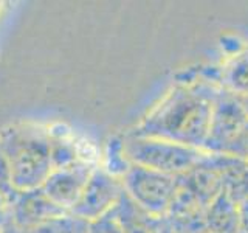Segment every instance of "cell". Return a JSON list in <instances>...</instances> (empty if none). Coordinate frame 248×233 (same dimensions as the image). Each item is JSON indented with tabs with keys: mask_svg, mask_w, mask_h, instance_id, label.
I'll use <instances>...</instances> for the list:
<instances>
[{
	"mask_svg": "<svg viewBox=\"0 0 248 233\" xmlns=\"http://www.w3.org/2000/svg\"><path fill=\"white\" fill-rule=\"evenodd\" d=\"M219 89L205 83L178 85L130 134L203 150Z\"/></svg>",
	"mask_w": 248,
	"mask_h": 233,
	"instance_id": "6da1fadb",
	"label": "cell"
},
{
	"mask_svg": "<svg viewBox=\"0 0 248 233\" xmlns=\"http://www.w3.org/2000/svg\"><path fill=\"white\" fill-rule=\"evenodd\" d=\"M50 140V132L36 124H16L0 134V150L19 193L41 188L53 171Z\"/></svg>",
	"mask_w": 248,
	"mask_h": 233,
	"instance_id": "7a4b0ae2",
	"label": "cell"
},
{
	"mask_svg": "<svg viewBox=\"0 0 248 233\" xmlns=\"http://www.w3.org/2000/svg\"><path fill=\"white\" fill-rule=\"evenodd\" d=\"M124 150L132 165L169 176L186 174L206 165L213 157V152H206L199 148L132 134L124 137Z\"/></svg>",
	"mask_w": 248,
	"mask_h": 233,
	"instance_id": "3957f363",
	"label": "cell"
},
{
	"mask_svg": "<svg viewBox=\"0 0 248 233\" xmlns=\"http://www.w3.org/2000/svg\"><path fill=\"white\" fill-rule=\"evenodd\" d=\"M124 193L155 217H166L178 190V176L132 165L121 179Z\"/></svg>",
	"mask_w": 248,
	"mask_h": 233,
	"instance_id": "277c9868",
	"label": "cell"
},
{
	"mask_svg": "<svg viewBox=\"0 0 248 233\" xmlns=\"http://www.w3.org/2000/svg\"><path fill=\"white\" fill-rule=\"evenodd\" d=\"M247 121L248 114L245 112L239 97L220 87L214 100L211 124H209L203 151L225 154L227 148L239 135Z\"/></svg>",
	"mask_w": 248,
	"mask_h": 233,
	"instance_id": "5b68a950",
	"label": "cell"
},
{
	"mask_svg": "<svg viewBox=\"0 0 248 233\" xmlns=\"http://www.w3.org/2000/svg\"><path fill=\"white\" fill-rule=\"evenodd\" d=\"M124 188L121 179L110 176L103 168L96 166L81 194L79 200L70 213L81 219L93 222L107 215L116 207Z\"/></svg>",
	"mask_w": 248,
	"mask_h": 233,
	"instance_id": "8992f818",
	"label": "cell"
},
{
	"mask_svg": "<svg viewBox=\"0 0 248 233\" xmlns=\"http://www.w3.org/2000/svg\"><path fill=\"white\" fill-rule=\"evenodd\" d=\"M6 208L14 225L19 227L23 233L70 213L54 204L42 191V188L19 193L16 200Z\"/></svg>",
	"mask_w": 248,
	"mask_h": 233,
	"instance_id": "52a82bcc",
	"label": "cell"
},
{
	"mask_svg": "<svg viewBox=\"0 0 248 233\" xmlns=\"http://www.w3.org/2000/svg\"><path fill=\"white\" fill-rule=\"evenodd\" d=\"M95 168L90 163L78 162L73 166L53 169L41 188L54 204L70 212L79 200Z\"/></svg>",
	"mask_w": 248,
	"mask_h": 233,
	"instance_id": "ba28073f",
	"label": "cell"
},
{
	"mask_svg": "<svg viewBox=\"0 0 248 233\" xmlns=\"http://www.w3.org/2000/svg\"><path fill=\"white\" fill-rule=\"evenodd\" d=\"M113 210L121 224L123 233H160L165 219L146 213L124 191Z\"/></svg>",
	"mask_w": 248,
	"mask_h": 233,
	"instance_id": "9c48e42d",
	"label": "cell"
},
{
	"mask_svg": "<svg viewBox=\"0 0 248 233\" xmlns=\"http://www.w3.org/2000/svg\"><path fill=\"white\" fill-rule=\"evenodd\" d=\"M205 219L208 233H240L239 205L225 190L209 204Z\"/></svg>",
	"mask_w": 248,
	"mask_h": 233,
	"instance_id": "30bf717a",
	"label": "cell"
},
{
	"mask_svg": "<svg viewBox=\"0 0 248 233\" xmlns=\"http://www.w3.org/2000/svg\"><path fill=\"white\" fill-rule=\"evenodd\" d=\"M225 90L237 97H248V50L236 54L220 73Z\"/></svg>",
	"mask_w": 248,
	"mask_h": 233,
	"instance_id": "8fae6325",
	"label": "cell"
},
{
	"mask_svg": "<svg viewBox=\"0 0 248 233\" xmlns=\"http://www.w3.org/2000/svg\"><path fill=\"white\" fill-rule=\"evenodd\" d=\"M130 166L132 163L127 159L126 150H124V138L112 137L107 143L104 152V163L101 168L116 179H123L124 174L130 169Z\"/></svg>",
	"mask_w": 248,
	"mask_h": 233,
	"instance_id": "7c38bea8",
	"label": "cell"
},
{
	"mask_svg": "<svg viewBox=\"0 0 248 233\" xmlns=\"http://www.w3.org/2000/svg\"><path fill=\"white\" fill-rule=\"evenodd\" d=\"M50 160L53 169H62L76 165L82 162L78 154L76 143L70 142L64 135H51L50 134Z\"/></svg>",
	"mask_w": 248,
	"mask_h": 233,
	"instance_id": "4fadbf2b",
	"label": "cell"
},
{
	"mask_svg": "<svg viewBox=\"0 0 248 233\" xmlns=\"http://www.w3.org/2000/svg\"><path fill=\"white\" fill-rule=\"evenodd\" d=\"M89 227L90 222L72 213H67L25 233H89Z\"/></svg>",
	"mask_w": 248,
	"mask_h": 233,
	"instance_id": "5bb4252c",
	"label": "cell"
},
{
	"mask_svg": "<svg viewBox=\"0 0 248 233\" xmlns=\"http://www.w3.org/2000/svg\"><path fill=\"white\" fill-rule=\"evenodd\" d=\"M0 194H2L6 207H10L16 200V198L19 196V191L16 190V186L13 183V174H11L10 163H8L2 150H0Z\"/></svg>",
	"mask_w": 248,
	"mask_h": 233,
	"instance_id": "9a60e30c",
	"label": "cell"
},
{
	"mask_svg": "<svg viewBox=\"0 0 248 233\" xmlns=\"http://www.w3.org/2000/svg\"><path fill=\"white\" fill-rule=\"evenodd\" d=\"M89 233H123L121 224L115 215V210L108 212L99 219L90 222Z\"/></svg>",
	"mask_w": 248,
	"mask_h": 233,
	"instance_id": "2e32d148",
	"label": "cell"
},
{
	"mask_svg": "<svg viewBox=\"0 0 248 233\" xmlns=\"http://www.w3.org/2000/svg\"><path fill=\"white\" fill-rule=\"evenodd\" d=\"M225 154L248 162V121L239 132V135L232 140V143L227 148Z\"/></svg>",
	"mask_w": 248,
	"mask_h": 233,
	"instance_id": "e0dca14e",
	"label": "cell"
},
{
	"mask_svg": "<svg viewBox=\"0 0 248 233\" xmlns=\"http://www.w3.org/2000/svg\"><path fill=\"white\" fill-rule=\"evenodd\" d=\"M239 212H240V230L244 233H248V198L239 204Z\"/></svg>",
	"mask_w": 248,
	"mask_h": 233,
	"instance_id": "ac0fdd59",
	"label": "cell"
},
{
	"mask_svg": "<svg viewBox=\"0 0 248 233\" xmlns=\"http://www.w3.org/2000/svg\"><path fill=\"white\" fill-rule=\"evenodd\" d=\"M8 216H10V213H8V208L0 210V233H2L3 225H5L6 221H8Z\"/></svg>",
	"mask_w": 248,
	"mask_h": 233,
	"instance_id": "d6986e66",
	"label": "cell"
},
{
	"mask_svg": "<svg viewBox=\"0 0 248 233\" xmlns=\"http://www.w3.org/2000/svg\"><path fill=\"white\" fill-rule=\"evenodd\" d=\"M239 100H240V103H242L245 112L248 114V97H239Z\"/></svg>",
	"mask_w": 248,
	"mask_h": 233,
	"instance_id": "ffe728a7",
	"label": "cell"
},
{
	"mask_svg": "<svg viewBox=\"0 0 248 233\" xmlns=\"http://www.w3.org/2000/svg\"><path fill=\"white\" fill-rule=\"evenodd\" d=\"M3 208H6V204H5V200L2 198V194H0V210H3Z\"/></svg>",
	"mask_w": 248,
	"mask_h": 233,
	"instance_id": "44dd1931",
	"label": "cell"
},
{
	"mask_svg": "<svg viewBox=\"0 0 248 233\" xmlns=\"http://www.w3.org/2000/svg\"><path fill=\"white\" fill-rule=\"evenodd\" d=\"M240 233H244V232H242V230H240Z\"/></svg>",
	"mask_w": 248,
	"mask_h": 233,
	"instance_id": "7402d4cb",
	"label": "cell"
}]
</instances>
